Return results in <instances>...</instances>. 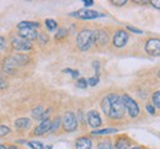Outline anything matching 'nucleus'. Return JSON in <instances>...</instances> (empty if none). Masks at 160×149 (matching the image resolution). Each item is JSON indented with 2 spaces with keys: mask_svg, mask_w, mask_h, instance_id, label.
I'll return each instance as SVG.
<instances>
[{
  "mask_svg": "<svg viewBox=\"0 0 160 149\" xmlns=\"http://www.w3.org/2000/svg\"><path fill=\"white\" fill-rule=\"evenodd\" d=\"M77 149H91V141L88 137H80L77 141Z\"/></svg>",
  "mask_w": 160,
  "mask_h": 149,
  "instance_id": "nucleus-14",
  "label": "nucleus"
},
{
  "mask_svg": "<svg viewBox=\"0 0 160 149\" xmlns=\"http://www.w3.org/2000/svg\"><path fill=\"white\" fill-rule=\"evenodd\" d=\"M32 149H43V144L41 142H37V141H31L27 143Z\"/></svg>",
  "mask_w": 160,
  "mask_h": 149,
  "instance_id": "nucleus-21",
  "label": "nucleus"
},
{
  "mask_svg": "<svg viewBox=\"0 0 160 149\" xmlns=\"http://www.w3.org/2000/svg\"><path fill=\"white\" fill-rule=\"evenodd\" d=\"M4 47H5V38L0 36V51H2Z\"/></svg>",
  "mask_w": 160,
  "mask_h": 149,
  "instance_id": "nucleus-35",
  "label": "nucleus"
},
{
  "mask_svg": "<svg viewBox=\"0 0 160 149\" xmlns=\"http://www.w3.org/2000/svg\"><path fill=\"white\" fill-rule=\"evenodd\" d=\"M19 35L21 38H25L27 41H33L38 37V32L36 28H20Z\"/></svg>",
  "mask_w": 160,
  "mask_h": 149,
  "instance_id": "nucleus-11",
  "label": "nucleus"
},
{
  "mask_svg": "<svg viewBox=\"0 0 160 149\" xmlns=\"http://www.w3.org/2000/svg\"><path fill=\"white\" fill-rule=\"evenodd\" d=\"M159 78H160V70H159Z\"/></svg>",
  "mask_w": 160,
  "mask_h": 149,
  "instance_id": "nucleus-42",
  "label": "nucleus"
},
{
  "mask_svg": "<svg viewBox=\"0 0 160 149\" xmlns=\"http://www.w3.org/2000/svg\"><path fill=\"white\" fill-rule=\"evenodd\" d=\"M121 101H122L123 107L128 111V113H129L131 117H137L139 115V106L137 105V102L131 96L123 95V96H121Z\"/></svg>",
  "mask_w": 160,
  "mask_h": 149,
  "instance_id": "nucleus-4",
  "label": "nucleus"
},
{
  "mask_svg": "<svg viewBox=\"0 0 160 149\" xmlns=\"http://www.w3.org/2000/svg\"><path fill=\"white\" fill-rule=\"evenodd\" d=\"M94 42H96L100 46H105L106 43L108 42V35L107 32L99 30V31H95L94 32Z\"/></svg>",
  "mask_w": 160,
  "mask_h": 149,
  "instance_id": "nucleus-13",
  "label": "nucleus"
},
{
  "mask_svg": "<svg viewBox=\"0 0 160 149\" xmlns=\"http://www.w3.org/2000/svg\"><path fill=\"white\" fill-rule=\"evenodd\" d=\"M128 141L124 139V138H120L117 142H116V146H115V149H128Z\"/></svg>",
  "mask_w": 160,
  "mask_h": 149,
  "instance_id": "nucleus-19",
  "label": "nucleus"
},
{
  "mask_svg": "<svg viewBox=\"0 0 160 149\" xmlns=\"http://www.w3.org/2000/svg\"><path fill=\"white\" fill-rule=\"evenodd\" d=\"M132 149H140V148H138V147H134V148H132Z\"/></svg>",
  "mask_w": 160,
  "mask_h": 149,
  "instance_id": "nucleus-41",
  "label": "nucleus"
},
{
  "mask_svg": "<svg viewBox=\"0 0 160 149\" xmlns=\"http://www.w3.org/2000/svg\"><path fill=\"white\" fill-rule=\"evenodd\" d=\"M72 16H77V17L82 19V20H92V19L102 17L103 15H102V14H99L98 11H94V10L84 9V10H79V11L75 12V14H72Z\"/></svg>",
  "mask_w": 160,
  "mask_h": 149,
  "instance_id": "nucleus-7",
  "label": "nucleus"
},
{
  "mask_svg": "<svg viewBox=\"0 0 160 149\" xmlns=\"http://www.w3.org/2000/svg\"><path fill=\"white\" fill-rule=\"evenodd\" d=\"M65 73H69L73 78H77V77H79V72H77V70H72V69H65L64 70Z\"/></svg>",
  "mask_w": 160,
  "mask_h": 149,
  "instance_id": "nucleus-29",
  "label": "nucleus"
},
{
  "mask_svg": "<svg viewBox=\"0 0 160 149\" xmlns=\"http://www.w3.org/2000/svg\"><path fill=\"white\" fill-rule=\"evenodd\" d=\"M43 149H52L51 146H46V147H43Z\"/></svg>",
  "mask_w": 160,
  "mask_h": 149,
  "instance_id": "nucleus-39",
  "label": "nucleus"
},
{
  "mask_svg": "<svg viewBox=\"0 0 160 149\" xmlns=\"http://www.w3.org/2000/svg\"><path fill=\"white\" fill-rule=\"evenodd\" d=\"M38 38H40V41L42 43L48 42V36H47V35H44V33H41V35H38Z\"/></svg>",
  "mask_w": 160,
  "mask_h": 149,
  "instance_id": "nucleus-31",
  "label": "nucleus"
},
{
  "mask_svg": "<svg viewBox=\"0 0 160 149\" xmlns=\"http://www.w3.org/2000/svg\"><path fill=\"white\" fill-rule=\"evenodd\" d=\"M0 149H6V147H5V146H2V144H0Z\"/></svg>",
  "mask_w": 160,
  "mask_h": 149,
  "instance_id": "nucleus-40",
  "label": "nucleus"
},
{
  "mask_svg": "<svg viewBox=\"0 0 160 149\" xmlns=\"http://www.w3.org/2000/svg\"><path fill=\"white\" fill-rule=\"evenodd\" d=\"M6 86V83H5V80H4V78L0 75V89H4Z\"/></svg>",
  "mask_w": 160,
  "mask_h": 149,
  "instance_id": "nucleus-36",
  "label": "nucleus"
},
{
  "mask_svg": "<svg viewBox=\"0 0 160 149\" xmlns=\"http://www.w3.org/2000/svg\"><path fill=\"white\" fill-rule=\"evenodd\" d=\"M84 5L85 6H91V5H94V0H84Z\"/></svg>",
  "mask_w": 160,
  "mask_h": 149,
  "instance_id": "nucleus-37",
  "label": "nucleus"
},
{
  "mask_svg": "<svg viewBox=\"0 0 160 149\" xmlns=\"http://www.w3.org/2000/svg\"><path fill=\"white\" fill-rule=\"evenodd\" d=\"M6 149H18L16 147H14V146H10V147H8Z\"/></svg>",
  "mask_w": 160,
  "mask_h": 149,
  "instance_id": "nucleus-38",
  "label": "nucleus"
},
{
  "mask_svg": "<svg viewBox=\"0 0 160 149\" xmlns=\"http://www.w3.org/2000/svg\"><path fill=\"white\" fill-rule=\"evenodd\" d=\"M117 129L116 128H105V129H99V131H92L91 133L94 136H103V134H111V133H116Z\"/></svg>",
  "mask_w": 160,
  "mask_h": 149,
  "instance_id": "nucleus-18",
  "label": "nucleus"
},
{
  "mask_svg": "<svg viewBox=\"0 0 160 149\" xmlns=\"http://www.w3.org/2000/svg\"><path fill=\"white\" fill-rule=\"evenodd\" d=\"M128 42V33L123 30H118L113 36V46L117 48L124 47Z\"/></svg>",
  "mask_w": 160,
  "mask_h": 149,
  "instance_id": "nucleus-8",
  "label": "nucleus"
},
{
  "mask_svg": "<svg viewBox=\"0 0 160 149\" xmlns=\"http://www.w3.org/2000/svg\"><path fill=\"white\" fill-rule=\"evenodd\" d=\"M65 35H67V30H65V28H60L59 31H58V33L56 35V38L59 40V38H62V37H64Z\"/></svg>",
  "mask_w": 160,
  "mask_h": 149,
  "instance_id": "nucleus-28",
  "label": "nucleus"
},
{
  "mask_svg": "<svg viewBox=\"0 0 160 149\" xmlns=\"http://www.w3.org/2000/svg\"><path fill=\"white\" fill-rule=\"evenodd\" d=\"M153 104L158 107V108H160V90L157 91V92L153 95Z\"/></svg>",
  "mask_w": 160,
  "mask_h": 149,
  "instance_id": "nucleus-22",
  "label": "nucleus"
},
{
  "mask_svg": "<svg viewBox=\"0 0 160 149\" xmlns=\"http://www.w3.org/2000/svg\"><path fill=\"white\" fill-rule=\"evenodd\" d=\"M101 107L103 112L111 118H121L124 113V107L122 105L121 96L115 94H110L106 97H103Z\"/></svg>",
  "mask_w": 160,
  "mask_h": 149,
  "instance_id": "nucleus-1",
  "label": "nucleus"
},
{
  "mask_svg": "<svg viewBox=\"0 0 160 149\" xmlns=\"http://www.w3.org/2000/svg\"><path fill=\"white\" fill-rule=\"evenodd\" d=\"M10 133V128L8 126H0V137H5Z\"/></svg>",
  "mask_w": 160,
  "mask_h": 149,
  "instance_id": "nucleus-24",
  "label": "nucleus"
},
{
  "mask_svg": "<svg viewBox=\"0 0 160 149\" xmlns=\"http://www.w3.org/2000/svg\"><path fill=\"white\" fill-rule=\"evenodd\" d=\"M31 126V121L28 118H19L15 121V127L18 129H27Z\"/></svg>",
  "mask_w": 160,
  "mask_h": 149,
  "instance_id": "nucleus-15",
  "label": "nucleus"
},
{
  "mask_svg": "<svg viewBox=\"0 0 160 149\" xmlns=\"http://www.w3.org/2000/svg\"><path fill=\"white\" fill-rule=\"evenodd\" d=\"M77 86L80 87V89H85V87L88 86V80H86V79H79V80L77 82Z\"/></svg>",
  "mask_w": 160,
  "mask_h": 149,
  "instance_id": "nucleus-26",
  "label": "nucleus"
},
{
  "mask_svg": "<svg viewBox=\"0 0 160 149\" xmlns=\"http://www.w3.org/2000/svg\"><path fill=\"white\" fill-rule=\"evenodd\" d=\"M94 43V32L90 30H82L80 31L77 37V44L80 51H88L91 44Z\"/></svg>",
  "mask_w": 160,
  "mask_h": 149,
  "instance_id": "nucleus-3",
  "label": "nucleus"
},
{
  "mask_svg": "<svg viewBox=\"0 0 160 149\" xmlns=\"http://www.w3.org/2000/svg\"><path fill=\"white\" fill-rule=\"evenodd\" d=\"M145 108H147V111H148L150 115H154V113H155V110H154V107L152 106V105H147Z\"/></svg>",
  "mask_w": 160,
  "mask_h": 149,
  "instance_id": "nucleus-33",
  "label": "nucleus"
},
{
  "mask_svg": "<svg viewBox=\"0 0 160 149\" xmlns=\"http://www.w3.org/2000/svg\"><path fill=\"white\" fill-rule=\"evenodd\" d=\"M28 62H30V57H28V56L18 53V54H14V56L8 57V58L4 61V63H2V69H4V72L11 74V73H14L19 67H22V65L27 64Z\"/></svg>",
  "mask_w": 160,
  "mask_h": 149,
  "instance_id": "nucleus-2",
  "label": "nucleus"
},
{
  "mask_svg": "<svg viewBox=\"0 0 160 149\" xmlns=\"http://www.w3.org/2000/svg\"><path fill=\"white\" fill-rule=\"evenodd\" d=\"M40 27V23L38 22H33V21H22L18 25V28H38Z\"/></svg>",
  "mask_w": 160,
  "mask_h": 149,
  "instance_id": "nucleus-16",
  "label": "nucleus"
},
{
  "mask_svg": "<svg viewBox=\"0 0 160 149\" xmlns=\"http://www.w3.org/2000/svg\"><path fill=\"white\" fill-rule=\"evenodd\" d=\"M127 28H128L129 31L134 32V33H138V35H142V33H143V31H142V30H139V28H136V27H133V26H127Z\"/></svg>",
  "mask_w": 160,
  "mask_h": 149,
  "instance_id": "nucleus-30",
  "label": "nucleus"
},
{
  "mask_svg": "<svg viewBox=\"0 0 160 149\" xmlns=\"http://www.w3.org/2000/svg\"><path fill=\"white\" fill-rule=\"evenodd\" d=\"M150 2H152V5H153L154 7H157V9H160V0H152Z\"/></svg>",
  "mask_w": 160,
  "mask_h": 149,
  "instance_id": "nucleus-34",
  "label": "nucleus"
},
{
  "mask_svg": "<svg viewBox=\"0 0 160 149\" xmlns=\"http://www.w3.org/2000/svg\"><path fill=\"white\" fill-rule=\"evenodd\" d=\"M51 125H52V121L48 120V118H46V120L41 121V123L36 127L33 133L36 136H42V134H44V133H47V132L51 131Z\"/></svg>",
  "mask_w": 160,
  "mask_h": 149,
  "instance_id": "nucleus-12",
  "label": "nucleus"
},
{
  "mask_svg": "<svg viewBox=\"0 0 160 149\" xmlns=\"http://www.w3.org/2000/svg\"><path fill=\"white\" fill-rule=\"evenodd\" d=\"M44 22H46V26H47V28H48L49 31H54V30L57 28V22L54 21V20H52V19H47Z\"/></svg>",
  "mask_w": 160,
  "mask_h": 149,
  "instance_id": "nucleus-20",
  "label": "nucleus"
},
{
  "mask_svg": "<svg viewBox=\"0 0 160 149\" xmlns=\"http://www.w3.org/2000/svg\"><path fill=\"white\" fill-rule=\"evenodd\" d=\"M99 83V77H94V78H90L88 79V85H91V86H95L96 84Z\"/></svg>",
  "mask_w": 160,
  "mask_h": 149,
  "instance_id": "nucleus-27",
  "label": "nucleus"
},
{
  "mask_svg": "<svg viewBox=\"0 0 160 149\" xmlns=\"http://www.w3.org/2000/svg\"><path fill=\"white\" fill-rule=\"evenodd\" d=\"M145 51L149 56H153V57L160 56V40L150 38L145 44Z\"/></svg>",
  "mask_w": 160,
  "mask_h": 149,
  "instance_id": "nucleus-6",
  "label": "nucleus"
},
{
  "mask_svg": "<svg viewBox=\"0 0 160 149\" xmlns=\"http://www.w3.org/2000/svg\"><path fill=\"white\" fill-rule=\"evenodd\" d=\"M63 127L67 132H73L78 127V118L73 112H67L63 117Z\"/></svg>",
  "mask_w": 160,
  "mask_h": 149,
  "instance_id": "nucleus-5",
  "label": "nucleus"
},
{
  "mask_svg": "<svg viewBox=\"0 0 160 149\" xmlns=\"http://www.w3.org/2000/svg\"><path fill=\"white\" fill-rule=\"evenodd\" d=\"M88 123H89L92 128L100 127L101 123H102V121H101V117H100V115H99L98 111L91 110V111L88 112Z\"/></svg>",
  "mask_w": 160,
  "mask_h": 149,
  "instance_id": "nucleus-10",
  "label": "nucleus"
},
{
  "mask_svg": "<svg viewBox=\"0 0 160 149\" xmlns=\"http://www.w3.org/2000/svg\"><path fill=\"white\" fill-rule=\"evenodd\" d=\"M43 113H44V110H43V107L42 106H37L33 108V111H32V116H33V118L35 120H43Z\"/></svg>",
  "mask_w": 160,
  "mask_h": 149,
  "instance_id": "nucleus-17",
  "label": "nucleus"
},
{
  "mask_svg": "<svg viewBox=\"0 0 160 149\" xmlns=\"http://www.w3.org/2000/svg\"><path fill=\"white\" fill-rule=\"evenodd\" d=\"M98 149H112V144H111V142L105 141V142H101L98 146Z\"/></svg>",
  "mask_w": 160,
  "mask_h": 149,
  "instance_id": "nucleus-23",
  "label": "nucleus"
},
{
  "mask_svg": "<svg viewBox=\"0 0 160 149\" xmlns=\"http://www.w3.org/2000/svg\"><path fill=\"white\" fill-rule=\"evenodd\" d=\"M60 125V118L59 117H57L53 122H52V125H51V131H56V129H58Z\"/></svg>",
  "mask_w": 160,
  "mask_h": 149,
  "instance_id": "nucleus-25",
  "label": "nucleus"
},
{
  "mask_svg": "<svg viewBox=\"0 0 160 149\" xmlns=\"http://www.w3.org/2000/svg\"><path fill=\"white\" fill-rule=\"evenodd\" d=\"M113 5H118V6H122V5H124L126 2H127V0H112L111 1Z\"/></svg>",
  "mask_w": 160,
  "mask_h": 149,
  "instance_id": "nucleus-32",
  "label": "nucleus"
},
{
  "mask_svg": "<svg viewBox=\"0 0 160 149\" xmlns=\"http://www.w3.org/2000/svg\"><path fill=\"white\" fill-rule=\"evenodd\" d=\"M12 46L16 51H30L32 48V44L30 41L25 40V38H21L20 36L19 37H14L12 38Z\"/></svg>",
  "mask_w": 160,
  "mask_h": 149,
  "instance_id": "nucleus-9",
  "label": "nucleus"
}]
</instances>
